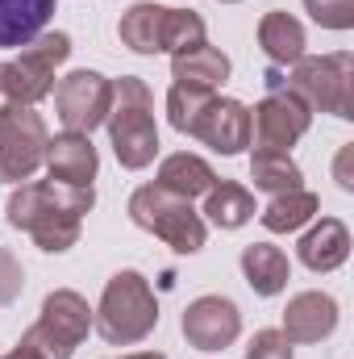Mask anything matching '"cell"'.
<instances>
[{"instance_id": "29", "label": "cell", "mask_w": 354, "mask_h": 359, "mask_svg": "<svg viewBox=\"0 0 354 359\" xmlns=\"http://www.w3.org/2000/svg\"><path fill=\"white\" fill-rule=\"evenodd\" d=\"M351 159H354V142H346V147L338 151V163H334V180H338V188H342V192H354Z\"/></svg>"}, {"instance_id": "9", "label": "cell", "mask_w": 354, "mask_h": 359, "mask_svg": "<svg viewBox=\"0 0 354 359\" xmlns=\"http://www.w3.org/2000/svg\"><path fill=\"white\" fill-rule=\"evenodd\" d=\"M46 121L42 113H34V104H8L0 113V180L17 184L29 180L42 163H46Z\"/></svg>"}, {"instance_id": "11", "label": "cell", "mask_w": 354, "mask_h": 359, "mask_svg": "<svg viewBox=\"0 0 354 359\" xmlns=\"http://www.w3.org/2000/svg\"><path fill=\"white\" fill-rule=\"evenodd\" d=\"M113 104V80H104L100 72H71L55 84V113L71 134H92L96 126H104Z\"/></svg>"}, {"instance_id": "18", "label": "cell", "mask_w": 354, "mask_h": 359, "mask_svg": "<svg viewBox=\"0 0 354 359\" xmlns=\"http://www.w3.org/2000/svg\"><path fill=\"white\" fill-rule=\"evenodd\" d=\"M259 46H263V55L275 67H292L296 59H304V25L292 13H283V8L263 13V21H259Z\"/></svg>"}, {"instance_id": "27", "label": "cell", "mask_w": 354, "mask_h": 359, "mask_svg": "<svg viewBox=\"0 0 354 359\" xmlns=\"http://www.w3.org/2000/svg\"><path fill=\"white\" fill-rule=\"evenodd\" d=\"M21 288H25V271H21V264H17V255H13V251H4V247H0V305L17 301V297H21Z\"/></svg>"}, {"instance_id": "21", "label": "cell", "mask_w": 354, "mask_h": 359, "mask_svg": "<svg viewBox=\"0 0 354 359\" xmlns=\"http://www.w3.org/2000/svg\"><path fill=\"white\" fill-rule=\"evenodd\" d=\"M163 21H167V4L142 0V4H134L129 13H121L117 34H121V42H125L129 50H138V55H159V50H163Z\"/></svg>"}, {"instance_id": "15", "label": "cell", "mask_w": 354, "mask_h": 359, "mask_svg": "<svg viewBox=\"0 0 354 359\" xmlns=\"http://www.w3.org/2000/svg\"><path fill=\"white\" fill-rule=\"evenodd\" d=\"M50 17H55V0H0V50L29 46Z\"/></svg>"}, {"instance_id": "3", "label": "cell", "mask_w": 354, "mask_h": 359, "mask_svg": "<svg viewBox=\"0 0 354 359\" xmlns=\"http://www.w3.org/2000/svg\"><path fill=\"white\" fill-rule=\"evenodd\" d=\"M108 138L117 151V163L129 172H142L159 155V126H155V96L138 76L113 80V104H108Z\"/></svg>"}, {"instance_id": "10", "label": "cell", "mask_w": 354, "mask_h": 359, "mask_svg": "<svg viewBox=\"0 0 354 359\" xmlns=\"http://www.w3.org/2000/svg\"><path fill=\"white\" fill-rule=\"evenodd\" d=\"M67 55H71V38L63 29L38 34L29 46H21L17 59L4 63L13 104H38L42 96H50L55 92V72L67 63Z\"/></svg>"}, {"instance_id": "4", "label": "cell", "mask_w": 354, "mask_h": 359, "mask_svg": "<svg viewBox=\"0 0 354 359\" xmlns=\"http://www.w3.org/2000/svg\"><path fill=\"white\" fill-rule=\"evenodd\" d=\"M92 322L108 347L142 343L159 326V301H155V288L146 284V276L134 268L117 271L104 284V297H100V309L92 313Z\"/></svg>"}, {"instance_id": "25", "label": "cell", "mask_w": 354, "mask_h": 359, "mask_svg": "<svg viewBox=\"0 0 354 359\" xmlns=\"http://www.w3.org/2000/svg\"><path fill=\"white\" fill-rule=\"evenodd\" d=\"M204 46V17L196 8H167V21H163V50L183 55V50H196Z\"/></svg>"}, {"instance_id": "32", "label": "cell", "mask_w": 354, "mask_h": 359, "mask_svg": "<svg viewBox=\"0 0 354 359\" xmlns=\"http://www.w3.org/2000/svg\"><path fill=\"white\" fill-rule=\"evenodd\" d=\"M221 4H238V0H221Z\"/></svg>"}, {"instance_id": "17", "label": "cell", "mask_w": 354, "mask_h": 359, "mask_svg": "<svg viewBox=\"0 0 354 359\" xmlns=\"http://www.w3.org/2000/svg\"><path fill=\"white\" fill-rule=\"evenodd\" d=\"M300 264L313 271H338L351 255V230L338 217H321L304 238H300Z\"/></svg>"}, {"instance_id": "23", "label": "cell", "mask_w": 354, "mask_h": 359, "mask_svg": "<svg viewBox=\"0 0 354 359\" xmlns=\"http://www.w3.org/2000/svg\"><path fill=\"white\" fill-rule=\"evenodd\" d=\"M317 209H321L317 192H309V188H292V192L271 196V205L259 213V222H263L271 234H292V230L309 226V222L317 217Z\"/></svg>"}, {"instance_id": "14", "label": "cell", "mask_w": 354, "mask_h": 359, "mask_svg": "<svg viewBox=\"0 0 354 359\" xmlns=\"http://www.w3.org/2000/svg\"><path fill=\"white\" fill-rule=\"evenodd\" d=\"M46 168H50V180L55 184H71V188H92L96 180V168H100V155L92 147L88 134H59L50 138L46 147Z\"/></svg>"}, {"instance_id": "13", "label": "cell", "mask_w": 354, "mask_h": 359, "mask_svg": "<svg viewBox=\"0 0 354 359\" xmlns=\"http://www.w3.org/2000/svg\"><path fill=\"white\" fill-rule=\"evenodd\" d=\"M338 330V301L330 292H296L283 309V339L288 343H321Z\"/></svg>"}, {"instance_id": "12", "label": "cell", "mask_w": 354, "mask_h": 359, "mask_svg": "<svg viewBox=\"0 0 354 359\" xmlns=\"http://www.w3.org/2000/svg\"><path fill=\"white\" fill-rule=\"evenodd\" d=\"M238 334H242V313L229 297L208 292L183 309V339L196 351H225Z\"/></svg>"}, {"instance_id": "28", "label": "cell", "mask_w": 354, "mask_h": 359, "mask_svg": "<svg viewBox=\"0 0 354 359\" xmlns=\"http://www.w3.org/2000/svg\"><path fill=\"white\" fill-rule=\"evenodd\" d=\"M246 359H292V343L279 330H259L246 347Z\"/></svg>"}, {"instance_id": "5", "label": "cell", "mask_w": 354, "mask_h": 359, "mask_svg": "<svg viewBox=\"0 0 354 359\" xmlns=\"http://www.w3.org/2000/svg\"><path fill=\"white\" fill-rule=\"evenodd\" d=\"M92 309L88 301L71 288H55L42 301L38 322L21 334V343L4 359H71V351L88 339Z\"/></svg>"}, {"instance_id": "8", "label": "cell", "mask_w": 354, "mask_h": 359, "mask_svg": "<svg viewBox=\"0 0 354 359\" xmlns=\"http://www.w3.org/2000/svg\"><path fill=\"white\" fill-rule=\"evenodd\" d=\"M309 126H313V109L283 88L279 67H271L267 72V96L250 113V147H255V155H288L304 138Z\"/></svg>"}, {"instance_id": "22", "label": "cell", "mask_w": 354, "mask_h": 359, "mask_svg": "<svg viewBox=\"0 0 354 359\" xmlns=\"http://www.w3.org/2000/svg\"><path fill=\"white\" fill-rule=\"evenodd\" d=\"M204 213H208V222H213L217 230H242L259 209H255V196H250L242 184L221 180V184H213V188L204 192Z\"/></svg>"}, {"instance_id": "1", "label": "cell", "mask_w": 354, "mask_h": 359, "mask_svg": "<svg viewBox=\"0 0 354 359\" xmlns=\"http://www.w3.org/2000/svg\"><path fill=\"white\" fill-rule=\"evenodd\" d=\"M96 205L92 188H71V184H55V180H34L21 184L8 196V222L17 230H25L38 251L46 255H63L80 243V222Z\"/></svg>"}, {"instance_id": "31", "label": "cell", "mask_w": 354, "mask_h": 359, "mask_svg": "<svg viewBox=\"0 0 354 359\" xmlns=\"http://www.w3.org/2000/svg\"><path fill=\"white\" fill-rule=\"evenodd\" d=\"M125 359H167V355H159V351H142V355H125Z\"/></svg>"}, {"instance_id": "6", "label": "cell", "mask_w": 354, "mask_h": 359, "mask_svg": "<svg viewBox=\"0 0 354 359\" xmlns=\"http://www.w3.org/2000/svg\"><path fill=\"white\" fill-rule=\"evenodd\" d=\"M279 84L300 96L309 109L334 113L342 121L354 117V55L334 50L321 59H296L292 72H279Z\"/></svg>"}, {"instance_id": "24", "label": "cell", "mask_w": 354, "mask_h": 359, "mask_svg": "<svg viewBox=\"0 0 354 359\" xmlns=\"http://www.w3.org/2000/svg\"><path fill=\"white\" fill-rule=\"evenodd\" d=\"M250 180H255V188L279 196V192L300 188V168L292 163V155H255L250 159Z\"/></svg>"}, {"instance_id": "16", "label": "cell", "mask_w": 354, "mask_h": 359, "mask_svg": "<svg viewBox=\"0 0 354 359\" xmlns=\"http://www.w3.org/2000/svg\"><path fill=\"white\" fill-rule=\"evenodd\" d=\"M171 80L176 88L187 92H217L229 80V59L217 50V46H196V50H183L171 59Z\"/></svg>"}, {"instance_id": "30", "label": "cell", "mask_w": 354, "mask_h": 359, "mask_svg": "<svg viewBox=\"0 0 354 359\" xmlns=\"http://www.w3.org/2000/svg\"><path fill=\"white\" fill-rule=\"evenodd\" d=\"M13 104V96H8V72H4V63H0V113Z\"/></svg>"}, {"instance_id": "20", "label": "cell", "mask_w": 354, "mask_h": 359, "mask_svg": "<svg viewBox=\"0 0 354 359\" xmlns=\"http://www.w3.org/2000/svg\"><path fill=\"white\" fill-rule=\"evenodd\" d=\"M159 188H167V192H176L183 201H192V196H204L217 176H213V168L200 159V155H187V151H179V155H167L163 163H159V180H155Z\"/></svg>"}, {"instance_id": "2", "label": "cell", "mask_w": 354, "mask_h": 359, "mask_svg": "<svg viewBox=\"0 0 354 359\" xmlns=\"http://www.w3.org/2000/svg\"><path fill=\"white\" fill-rule=\"evenodd\" d=\"M167 113L171 126L187 138H200L217 155H242L250 147V109L234 96H213V92H167Z\"/></svg>"}, {"instance_id": "7", "label": "cell", "mask_w": 354, "mask_h": 359, "mask_svg": "<svg viewBox=\"0 0 354 359\" xmlns=\"http://www.w3.org/2000/svg\"><path fill=\"white\" fill-rule=\"evenodd\" d=\"M129 217H134V226L163 238L176 255H196L204 247V234H208L204 217L192 209V201H183L159 184H146L129 196Z\"/></svg>"}, {"instance_id": "19", "label": "cell", "mask_w": 354, "mask_h": 359, "mask_svg": "<svg viewBox=\"0 0 354 359\" xmlns=\"http://www.w3.org/2000/svg\"><path fill=\"white\" fill-rule=\"evenodd\" d=\"M242 276H246V284H250L259 297H279V292L288 288L292 264H288V255H283L279 247H271V243H250V247L242 251Z\"/></svg>"}, {"instance_id": "26", "label": "cell", "mask_w": 354, "mask_h": 359, "mask_svg": "<svg viewBox=\"0 0 354 359\" xmlns=\"http://www.w3.org/2000/svg\"><path fill=\"white\" fill-rule=\"evenodd\" d=\"M304 8L321 29H351L354 25V0H304Z\"/></svg>"}]
</instances>
